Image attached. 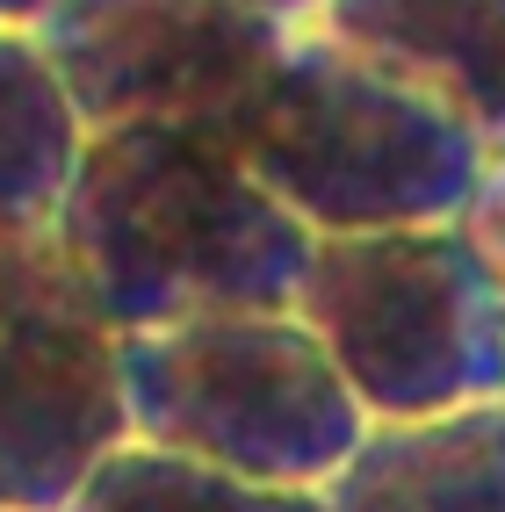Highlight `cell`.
Listing matches in <instances>:
<instances>
[{
	"instance_id": "6da1fadb",
	"label": "cell",
	"mask_w": 505,
	"mask_h": 512,
	"mask_svg": "<svg viewBox=\"0 0 505 512\" xmlns=\"http://www.w3.org/2000/svg\"><path fill=\"white\" fill-rule=\"evenodd\" d=\"M51 231L116 332L217 303H289L311 246L224 130L195 123L80 130Z\"/></svg>"
},
{
	"instance_id": "8992f818",
	"label": "cell",
	"mask_w": 505,
	"mask_h": 512,
	"mask_svg": "<svg viewBox=\"0 0 505 512\" xmlns=\"http://www.w3.org/2000/svg\"><path fill=\"white\" fill-rule=\"evenodd\" d=\"M73 101L80 130L195 123L231 130L275 65L289 22L239 0H51L29 29Z\"/></svg>"
},
{
	"instance_id": "7a4b0ae2",
	"label": "cell",
	"mask_w": 505,
	"mask_h": 512,
	"mask_svg": "<svg viewBox=\"0 0 505 512\" xmlns=\"http://www.w3.org/2000/svg\"><path fill=\"white\" fill-rule=\"evenodd\" d=\"M224 138L303 231L455 217L484 166V145L433 94L404 87L311 22H289L275 65Z\"/></svg>"
},
{
	"instance_id": "9c48e42d",
	"label": "cell",
	"mask_w": 505,
	"mask_h": 512,
	"mask_svg": "<svg viewBox=\"0 0 505 512\" xmlns=\"http://www.w3.org/2000/svg\"><path fill=\"white\" fill-rule=\"evenodd\" d=\"M80 159V116L29 29H0V224H51Z\"/></svg>"
},
{
	"instance_id": "5b68a950",
	"label": "cell",
	"mask_w": 505,
	"mask_h": 512,
	"mask_svg": "<svg viewBox=\"0 0 505 512\" xmlns=\"http://www.w3.org/2000/svg\"><path fill=\"white\" fill-rule=\"evenodd\" d=\"M116 440V325L51 224H0V512H58Z\"/></svg>"
},
{
	"instance_id": "ba28073f",
	"label": "cell",
	"mask_w": 505,
	"mask_h": 512,
	"mask_svg": "<svg viewBox=\"0 0 505 512\" xmlns=\"http://www.w3.org/2000/svg\"><path fill=\"white\" fill-rule=\"evenodd\" d=\"M318 498L325 512H505V390L368 419Z\"/></svg>"
},
{
	"instance_id": "7c38bea8",
	"label": "cell",
	"mask_w": 505,
	"mask_h": 512,
	"mask_svg": "<svg viewBox=\"0 0 505 512\" xmlns=\"http://www.w3.org/2000/svg\"><path fill=\"white\" fill-rule=\"evenodd\" d=\"M51 0H0V29H37Z\"/></svg>"
},
{
	"instance_id": "3957f363",
	"label": "cell",
	"mask_w": 505,
	"mask_h": 512,
	"mask_svg": "<svg viewBox=\"0 0 505 512\" xmlns=\"http://www.w3.org/2000/svg\"><path fill=\"white\" fill-rule=\"evenodd\" d=\"M123 433L260 484H325L368 412L289 303H217L116 332Z\"/></svg>"
},
{
	"instance_id": "4fadbf2b",
	"label": "cell",
	"mask_w": 505,
	"mask_h": 512,
	"mask_svg": "<svg viewBox=\"0 0 505 512\" xmlns=\"http://www.w3.org/2000/svg\"><path fill=\"white\" fill-rule=\"evenodd\" d=\"M239 8H253V15H275V22H303L318 8V0H239Z\"/></svg>"
},
{
	"instance_id": "30bf717a",
	"label": "cell",
	"mask_w": 505,
	"mask_h": 512,
	"mask_svg": "<svg viewBox=\"0 0 505 512\" xmlns=\"http://www.w3.org/2000/svg\"><path fill=\"white\" fill-rule=\"evenodd\" d=\"M58 512H325V498L311 484H260L123 433Z\"/></svg>"
},
{
	"instance_id": "277c9868",
	"label": "cell",
	"mask_w": 505,
	"mask_h": 512,
	"mask_svg": "<svg viewBox=\"0 0 505 512\" xmlns=\"http://www.w3.org/2000/svg\"><path fill=\"white\" fill-rule=\"evenodd\" d=\"M289 311L318 332L368 419L505 390V318L455 217L311 231Z\"/></svg>"
},
{
	"instance_id": "52a82bcc",
	"label": "cell",
	"mask_w": 505,
	"mask_h": 512,
	"mask_svg": "<svg viewBox=\"0 0 505 512\" xmlns=\"http://www.w3.org/2000/svg\"><path fill=\"white\" fill-rule=\"evenodd\" d=\"M303 22L433 94L484 152H505V0H318Z\"/></svg>"
},
{
	"instance_id": "8fae6325",
	"label": "cell",
	"mask_w": 505,
	"mask_h": 512,
	"mask_svg": "<svg viewBox=\"0 0 505 512\" xmlns=\"http://www.w3.org/2000/svg\"><path fill=\"white\" fill-rule=\"evenodd\" d=\"M455 224H462L469 246H477L484 275H491V296H498V318H505V152H484V166H477V181H469Z\"/></svg>"
}]
</instances>
